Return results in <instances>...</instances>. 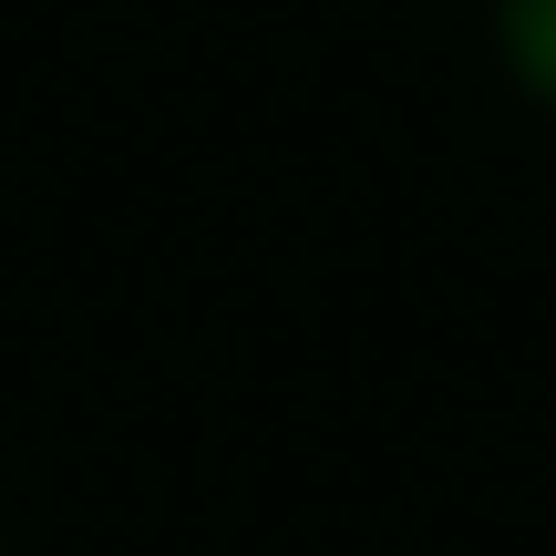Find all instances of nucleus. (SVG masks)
I'll return each mask as SVG.
<instances>
[{
    "mask_svg": "<svg viewBox=\"0 0 556 556\" xmlns=\"http://www.w3.org/2000/svg\"><path fill=\"white\" fill-rule=\"evenodd\" d=\"M495 62L526 103L556 114V0H495Z\"/></svg>",
    "mask_w": 556,
    "mask_h": 556,
    "instance_id": "f257e3e1",
    "label": "nucleus"
}]
</instances>
